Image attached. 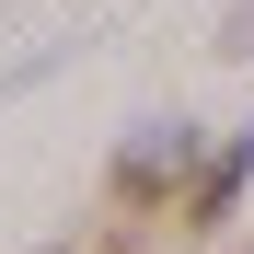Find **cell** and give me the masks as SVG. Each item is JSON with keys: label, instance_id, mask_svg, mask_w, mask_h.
<instances>
[{"label": "cell", "instance_id": "7a4b0ae2", "mask_svg": "<svg viewBox=\"0 0 254 254\" xmlns=\"http://www.w3.org/2000/svg\"><path fill=\"white\" fill-rule=\"evenodd\" d=\"M243 174H254V127H243V139H231V150H208V185L185 196V220H174V231L196 243V231H208V220H220V208L243 196Z\"/></svg>", "mask_w": 254, "mask_h": 254}, {"label": "cell", "instance_id": "6da1fadb", "mask_svg": "<svg viewBox=\"0 0 254 254\" xmlns=\"http://www.w3.org/2000/svg\"><path fill=\"white\" fill-rule=\"evenodd\" d=\"M196 185H208V162H196V127H174V116H150L139 139L116 150V174H104V196H116V208H139V220H162V231L185 220V196H196Z\"/></svg>", "mask_w": 254, "mask_h": 254}, {"label": "cell", "instance_id": "3957f363", "mask_svg": "<svg viewBox=\"0 0 254 254\" xmlns=\"http://www.w3.org/2000/svg\"><path fill=\"white\" fill-rule=\"evenodd\" d=\"M220 47H231V58H254V0L231 12V35H220Z\"/></svg>", "mask_w": 254, "mask_h": 254}, {"label": "cell", "instance_id": "277c9868", "mask_svg": "<svg viewBox=\"0 0 254 254\" xmlns=\"http://www.w3.org/2000/svg\"><path fill=\"white\" fill-rule=\"evenodd\" d=\"M243 254H254V243H243Z\"/></svg>", "mask_w": 254, "mask_h": 254}]
</instances>
